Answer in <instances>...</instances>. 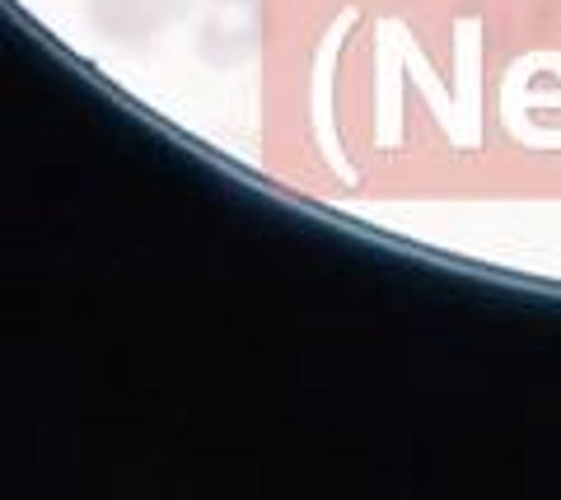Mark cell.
I'll use <instances>...</instances> for the list:
<instances>
[{
  "mask_svg": "<svg viewBox=\"0 0 561 500\" xmlns=\"http://www.w3.org/2000/svg\"><path fill=\"white\" fill-rule=\"evenodd\" d=\"M262 47V0H206L202 28H197V51L202 61L234 71L249 66Z\"/></svg>",
  "mask_w": 561,
  "mask_h": 500,
  "instance_id": "cell-1",
  "label": "cell"
},
{
  "mask_svg": "<svg viewBox=\"0 0 561 500\" xmlns=\"http://www.w3.org/2000/svg\"><path fill=\"white\" fill-rule=\"evenodd\" d=\"M192 10V0H90V24L117 47H140Z\"/></svg>",
  "mask_w": 561,
  "mask_h": 500,
  "instance_id": "cell-2",
  "label": "cell"
},
{
  "mask_svg": "<svg viewBox=\"0 0 561 500\" xmlns=\"http://www.w3.org/2000/svg\"><path fill=\"white\" fill-rule=\"evenodd\" d=\"M351 24H356V10H342L337 24L328 28L319 57H313V136H319V150L328 154V164L337 168L342 178H351V174H346V160H342L337 136H332V71H337V43L346 38Z\"/></svg>",
  "mask_w": 561,
  "mask_h": 500,
  "instance_id": "cell-3",
  "label": "cell"
}]
</instances>
